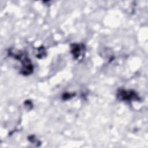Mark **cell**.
Masks as SVG:
<instances>
[{
  "label": "cell",
  "mask_w": 148,
  "mask_h": 148,
  "mask_svg": "<svg viewBox=\"0 0 148 148\" xmlns=\"http://www.w3.org/2000/svg\"><path fill=\"white\" fill-rule=\"evenodd\" d=\"M117 98L121 101H140V97L138 94L132 90H125L120 88L117 90Z\"/></svg>",
  "instance_id": "cell-2"
},
{
  "label": "cell",
  "mask_w": 148,
  "mask_h": 148,
  "mask_svg": "<svg viewBox=\"0 0 148 148\" xmlns=\"http://www.w3.org/2000/svg\"><path fill=\"white\" fill-rule=\"evenodd\" d=\"M28 140L32 143H40L39 141H38L35 138V136L34 135H31L28 137Z\"/></svg>",
  "instance_id": "cell-6"
},
{
  "label": "cell",
  "mask_w": 148,
  "mask_h": 148,
  "mask_svg": "<svg viewBox=\"0 0 148 148\" xmlns=\"http://www.w3.org/2000/svg\"><path fill=\"white\" fill-rule=\"evenodd\" d=\"M74 96V94H71V93H68V92H66L64 93L62 95V99L64 100L68 99L71 98V97H73Z\"/></svg>",
  "instance_id": "cell-5"
},
{
  "label": "cell",
  "mask_w": 148,
  "mask_h": 148,
  "mask_svg": "<svg viewBox=\"0 0 148 148\" xmlns=\"http://www.w3.org/2000/svg\"><path fill=\"white\" fill-rule=\"evenodd\" d=\"M71 53L75 60H79L83 56L85 47L83 44L73 43L71 45Z\"/></svg>",
  "instance_id": "cell-3"
},
{
  "label": "cell",
  "mask_w": 148,
  "mask_h": 148,
  "mask_svg": "<svg viewBox=\"0 0 148 148\" xmlns=\"http://www.w3.org/2000/svg\"><path fill=\"white\" fill-rule=\"evenodd\" d=\"M46 50L43 46H40L39 48H38L36 51V57L39 58H42L43 57L46 56Z\"/></svg>",
  "instance_id": "cell-4"
},
{
  "label": "cell",
  "mask_w": 148,
  "mask_h": 148,
  "mask_svg": "<svg viewBox=\"0 0 148 148\" xmlns=\"http://www.w3.org/2000/svg\"><path fill=\"white\" fill-rule=\"evenodd\" d=\"M8 52L9 57H12L13 59L20 62L21 68L20 73L21 74L28 76L33 73V64L26 53L13 48L10 49Z\"/></svg>",
  "instance_id": "cell-1"
}]
</instances>
